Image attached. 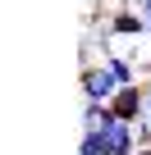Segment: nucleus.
I'll use <instances>...</instances> for the list:
<instances>
[{"label": "nucleus", "instance_id": "obj_1", "mask_svg": "<svg viewBox=\"0 0 151 155\" xmlns=\"http://www.w3.org/2000/svg\"><path fill=\"white\" fill-rule=\"evenodd\" d=\"M142 37H151V18L142 9H115L110 14V23H105V46L110 50H119L124 41H142Z\"/></svg>", "mask_w": 151, "mask_h": 155}, {"label": "nucleus", "instance_id": "obj_2", "mask_svg": "<svg viewBox=\"0 0 151 155\" xmlns=\"http://www.w3.org/2000/svg\"><path fill=\"white\" fill-rule=\"evenodd\" d=\"M115 91H119V78L110 73V64H105V59H101V64H83V96H87V101L110 105V101H115Z\"/></svg>", "mask_w": 151, "mask_h": 155}, {"label": "nucleus", "instance_id": "obj_3", "mask_svg": "<svg viewBox=\"0 0 151 155\" xmlns=\"http://www.w3.org/2000/svg\"><path fill=\"white\" fill-rule=\"evenodd\" d=\"M110 110H115V119H124V123H137V119L146 114V87H142V82H133V87H119V91H115V101H110Z\"/></svg>", "mask_w": 151, "mask_h": 155}, {"label": "nucleus", "instance_id": "obj_4", "mask_svg": "<svg viewBox=\"0 0 151 155\" xmlns=\"http://www.w3.org/2000/svg\"><path fill=\"white\" fill-rule=\"evenodd\" d=\"M115 119V110L110 105H101V101H87V110H83V128H105Z\"/></svg>", "mask_w": 151, "mask_h": 155}, {"label": "nucleus", "instance_id": "obj_5", "mask_svg": "<svg viewBox=\"0 0 151 155\" xmlns=\"http://www.w3.org/2000/svg\"><path fill=\"white\" fill-rule=\"evenodd\" d=\"M78 155H110V150H105V137H101V128H87V132H83V141H78Z\"/></svg>", "mask_w": 151, "mask_h": 155}, {"label": "nucleus", "instance_id": "obj_6", "mask_svg": "<svg viewBox=\"0 0 151 155\" xmlns=\"http://www.w3.org/2000/svg\"><path fill=\"white\" fill-rule=\"evenodd\" d=\"M133 5H137V9L146 14V18H151V0H133Z\"/></svg>", "mask_w": 151, "mask_h": 155}, {"label": "nucleus", "instance_id": "obj_7", "mask_svg": "<svg viewBox=\"0 0 151 155\" xmlns=\"http://www.w3.org/2000/svg\"><path fill=\"white\" fill-rule=\"evenodd\" d=\"M146 114H151V87H146Z\"/></svg>", "mask_w": 151, "mask_h": 155}, {"label": "nucleus", "instance_id": "obj_8", "mask_svg": "<svg viewBox=\"0 0 151 155\" xmlns=\"http://www.w3.org/2000/svg\"><path fill=\"white\" fill-rule=\"evenodd\" d=\"M137 155H151V146H142V150H137Z\"/></svg>", "mask_w": 151, "mask_h": 155}]
</instances>
